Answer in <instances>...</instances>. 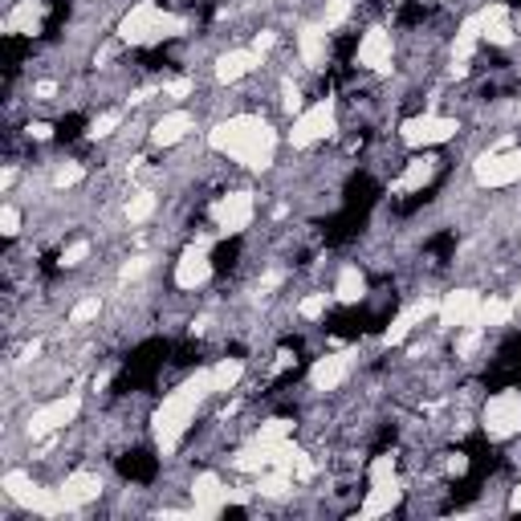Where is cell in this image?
Here are the masks:
<instances>
[{
  "label": "cell",
  "instance_id": "cell-1",
  "mask_svg": "<svg viewBox=\"0 0 521 521\" xmlns=\"http://www.w3.org/2000/svg\"><path fill=\"white\" fill-rule=\"evenodd\" d=\"M277 130L269 118L260 114H232V118L216 122L208 130V147L228 159H236L241 167L249 171H269L273 167V155H277Z\"/></svg>",
  "mask_w": 521,
  "mask_h": 521
},
{
  "label": "cell",
  "instance_id": "cell-2",
  "mask_svg": "<svg viewBox=\"0 0 521 521\" xmlns=\"http://www.w3.org/2000/svg\"><path fill=\"white\" fill-rule=\"evenodd\" d=\"M208 395H216V391H212V371H208V366H200V371L187 374L171 395H163V403L155 407V415H151L155 444H159L163 456H171L179 448V440L187 436V428L195 423V412H200V403Z\"/></svg>",
  "mask_w": 521,
  "mask_h": 521
},
{
  "label": "cell",
  "instance_id": "cell-3",
  "mask_svg": "<svg viewBox=\"0 0 521 521\" xmlns=\"http://www.w3.org/2000/svg\"><path fill=\"white\" fill-rule=\"evenodd\" d=\"M179 33H187V21L159 8L155 0H138L118 21V41H127V45H159V41H171Z\"/></svg>",
  "mask_w": 521,
  "mask_h": 521
},
{
  "label": "cell",
  "instance_id": "cell-4",
  "mask_svg": "<svg viewBox=\"0 0 521 521\" xmlns=\"http://www.w3.org/2000/svg\"><path fill=\"white\" fill-rule=\"evenodd\" d=\"M0 488H5L8 501H16L21 509L37 513V517H57V513H65L62 493H57V488H41L24 469H8L5 477H0Z\"/></svg>",
  "mask_w": 521,
  "mask_h": 521
},
{
  "label": "cell",
  "instance_id": "cell-5",
  "mask_svg": "<svg viewBox=\"0 0 521 521\" xmlns=\"http://www.w3.org/2000/svg\"><path fill=\"white\" fill-rule=\"evenodd\" d=\"M334 127H338V106H334V98H317L314 106H306L301 114H293L289 147L293 151H309L314 143L330 138Z\"/></svg>",
  "mask_w": 521,
  "mask_h": 521
},
{
  "label": "cell",
  "instance_id": "cell-6",
  "mask_svg": "<svg viewBox=\"0 0 521 521\" xmlns=\"http://www.w3.org/2000/svg\"><path fill=\"white\" fill-rule=\"evenodd\" d=\"M472 179H477L480 187H488V192L521 184V147L501 143V147H493V151H485L472 163Z\"/></svg>",
  "mask_w": 521,
  "mask_h": 521
},
{
  "label": "cell",
  "instance_id": "cell-7",
  "mask_svg": "<svg viewBox=\"0 0 521 521\" xmlns=\"http://www.w3.org/2000/svg\"><path fill=\"white\" fill-rule=\"evenodd\" d=\"M480 428H485V436L497 440V444L521 436V391L509 387V391L488 395V403L480 407Z\"/></svg>",
  "mask_w": 521,
  "mask_h": 521
},
{
  "label": "cell",
  "instance_id": "cell-8",
  "mask_svg": "<svg viewBox=\"0 0 521 521\" xmlns=\"http://www.w3.org/2000/svg\"><path fill=\"white\" fill-rule=\"evenodd\" d=\"M78 415H81V391H65V395L49 399V403H41L37 412L29 415L24 436H29V440H49V436H57L62 428H70Z\"/></svg>",
  "mask_w": 521,
  "mask_h": 521
},
{
  "label": "cell",
  "instance_id": "cell-9",
  "mask_svg": "<svg viewBox=\"0 0 521 521\" xmlns=\"http://www.w3.org/2000/svg\"><path fill=\"white\" fill-rule=\"evenodd\" d=\"M456 130H460L456 118L428 110V114L407 118L403 127H399V138H403V147H412V151H428V147H440V143H448V138H456Z\"/></svg>",
  "mask_w": 521,
  "mask_h": 521
},
{
  "label": "cell",
  "instance_id": "cell-10",
  "mask_svg": "<svg viewBox=\"0 0 521 521\" xmlns=\"http://www.w3.org/2000/svg\"><path fill=\"white\" fill-rule=\"evenodd\" d=\"M208 281H212V241H208V236H200V241H192L184 252H179L175 285L184 293H195V289H204Z\"/></svg>",
  "mask_w": 521,
  "mask_h": 521
},
{
  "label": "cell",
  "instance_id": "cell-11",
  "mask_svg": "<svg viewBox=\"0 0 521 521\" xmlns=\"http://www.w3.org/2000/svg\"><path fill=\"white\" fill-rule=\"evenodd\" d=\"M252 216H257V195L252 192H228V195H220L216 208H212V220H216L220 236H241L244 228L252 224Z\"/></svg>",
  "mask_w": 521,
  "mask_h": 521
},
{
  "label": "cell",
  "instance_id": "cell-12",
  "mask_svg": "<svg viewBox=\"0 0 521 521\" xmlns=\"http://www.w3.org/2000/svg\"><path fill=\"white\" fill-rule=\"evenodd\" d=\"M236 497H244V493H232L216 472H200V477L192 480V509H195V517H220V513L232 509Z\"/></svg>",
  "mask_w": 521,
  "mask_h": 521
},
{
  "label": "cell",
  "instance_id": "cell-13",
  "mask_svg": "<svg viewBox=\"0 0 521 521\" xmlns=\"http://www.w3.org/2000/svg\"><path fill=\"white\" fill-rule=\"evenodd\" d=\"M480 301L485 298H480L477 289H448L444 298H440V306H436V322L448 326V330H460V326L477 322Z\"/></svg>",
  "mask_w": 521,
  "mask_h": 521
},
{
  "label": "cell",
  "instance_id": "cell-14",
  "mask_svg": "<svg viewBox=\"0 0 521 521\" xmlns=\"http://www.w3.org/2000/svg\"><path fill=\"white\" fill-rule=\"evenodd\" d=\"M355 371V350H334V355H322L314 366H309V387L314 391H338L342 383Z\"/></svg>",
  "mask_w": 521,
  "mask_h": 521
},
{
  "label": "cell",
  "instance_id": "cell-15",
  "mask_svg": "<svg viewBox=\"0 0 521 521\" xmlns=\"http://www.w3.org/2000/svg\"><path fill=\"white\" fill-rule=\"evenodd\" d=\"M477 21H480V41L485 45H497V49H505V45H513L517 41V24H513V8L509 5H485L477 13Z\"/></svg>",
  "mask_w": 521,
  "mask_h": 521
},
{
  "label": "cell",
  "instance_id": "cell-16",
  "mask_svg": "<svg viewBox=\"0 0 521 521\" xmlns=\"http://www.w3.org/2000/svg\"><path fill=\"white\" fill-rule=\"evenodd\" d=\"M102 477H98L94 469H78V472H70V477L62 480V505H65V513H73V509H86L90 501H98L102 497Z\"/></svg>",
  "mask_w": 521,
  "mask_h": 521
},
{
  "label": "cell",
  "instance_id": "cell-17",
  "mask_svg": "<svg viewBox=\"0 0 521 521\" xmlns=\"http://www.w3.org/2000/svg\"><path fill=\"white\" fill-rule=\"evenodd\" d=\"M355 62L363 65V70L391 73V33H387V29H379V24H371V29L363 33V41H358Z\"/></svg>",
  "mask_w": 521,
  "mask_h": 521
},
{
  "label": "cell",
  "instance_id": "cell-18",
  "mask_svg": "<svg viewBox=\"0 0 521 521\" xmlns=\"http://www.w3.org/2000/svg\"><path fill=\"white\" fill-rule=\"evenodd\" d=\"M399 501H403V480H399V477L371 480L363 505H358V517H383V513H391Z\"/></svg>",
  "mask_w": 521,
  "mask_h": 521
},
{
  "label": "cell",
  "instance_id": "cell-19",
  "mask_svg": "<svg viewBox=\"0 0 521 521\" xmlns=\"http://www.w3.org/2000/svg\"><path fill=\"white\" fill-rule=\"evenodd\" d=\"M298 57L306 70L322 73L326 62H330V37H326L322 24H301L298 29Z\"/></svg>",
  "mask_w": 521,
  "mask_h": 521
},
{
  "label": "cell",
  "instance_id": "cell-20",
  "mask_svg": "<svg viewBox=\"0 0 521 521\" xmlns=\"http://www.w3.org/2000/svg\"><path fill=\"white\" fill-rule=\"evenodd\" d=\"M436 306H440V301H431V298H423V301H415V306H407L403 314H399L395 322L387 326V334H383V342H387V346H399V342H403L407 334H415V330H420V326L428 322V317H436Z\"/></svg>",
  "mask_w": 521,
  "mask_h": 521
},
{
  "label": "cell",
  "instance_id": "cell-21",
  "mask_svg": "<svg viewBox=\"0 0 521 521\" xmlns=\"http://www.w3.org/2000/svg\"><path fill=\"white\" fill-rule=\"evenodd\" d=\"M257 65H260V53H257V49H228V53L216 57V70H212V73H216L220 86H232V81L249 78Z\"/></svg>",
  "mask_w": 521,
  "mask_h": 521
},
{
  "label": "cell",
  "instance_id": "cell-22",
  "mask_svg": "<svg viewBox=\"0 0 521 521\" xmlns=\"http://www.w3.org/2000/svg\"><path fill=\"white\" fill-rule=\"evenodd\" d=\"M192 127H195L192 110H167L163 118L151 122V143L155 147H175V143H184V138L192 135Z\"/></svg>",
  "mask_w": 521,
  "mask_h": 521
},
{
  "label": "cell",
  "instance_id": "cell-23",
  "mask_svg": "<svg viewBox=\"0 0 521 521\" xmlns=\"http://www.w3.org/2000/svg\"><path fill=\"white\" fill-rule=\"evenodd\" d=\"M436 163L440 159H431V155H415V159H407L403 175L391 184V192H395V195H412V192H420V187H428L431 175H436Z\"/></svg>",
  "mask_w": 521,
  "mask_h": 521
},
{
  "label": "cell",
  "instance_id": "cell-24",
  "mask_svg": "<svg viewBox=\"0 0 521 521\" xmlns=\"http://www.w3.org/2000/svg\"><path fill=\"white\" fill-rule=\"evenodd\" d=\"M334 298L342 301V306H358V301L366 298V277L358 265H342L338 277H334Z\"/></svg>",
  "mask_w": 521,
  "mask_h": 521
},
{
  "label": "cell",
  "instance_id": "cell-25",
  "mask_svg": "<svg viewBox=\"0 0 521 521\" xmlns=\"http://www.w3.org/2000/svg\"><path fill=\"white\" fill-rule=\"evenodd\" d=\"M513 298H497V293H488L485 301H480V314H477V326H485V330H501V326L513 322Z\"/></svg>",
  "mask_w": 521,
  "mask_h": 521
},
{
  "label": "cell",
  "instance_id": "cell-26",
  "mask_svg": "<svg viewBox=\"0 0 521 521\" xmlns=\"http://www.w3.org/2000/svg\"><path fill=\"white\" fill-rule=\"evenodd\" d=\"M208 371H212V391H216V395L236 391V383L244 379V363H241V358H220V363L208 366Z\"/></svg>",
  "mask_w": 521,
  "mask_h": 521
},
{
  "label": "cell",
  "instance_id": "cell-27",
  "mask_svg": "<svg viewBox=\"0 0 521 521\" xmlns=\"http://www.w3.org/2000/svg\"><path fill=\"white\" fill-rule=\"evenodd\" d=\"M37 21H41V5L37 0H21V5L5 16V33H33Z\"/></svg>",
  "mask_w": 521,
  "mask_h": 521
},
{
  "label": "cell",
  "instance_id": "cell-28",
  "mask_svg": "<svg viewBox=\"0 0 521 521\" xmlns=\"http://www.w3.org/2000/svg\"><path fill=\"white\" fill-rule=\"evenodd\" d=\"M155 208H159V195H155V192H135L127 200V208H122V216H127V224H147V220L155 216Z\"/></svg>",
  "mask_w": 521,
  "mask_h": 521
},
{
  "label": "cell",
  "instance_id": "cell-29",
  "mask_svg": "<svg viewBox=\"0 0 521 521\" xmlns=\"http://www.w3.org/2000/svg\"><path fill=\"white\" fill-rule=\"evenodd\" d=\"M118 127H122V110H106V114H98V118L90 122L86 135H90V138H110Z\"/></svg>",
  "mask_w": 521,
  "mask_h": 521
},
{
  "label": "cell",
  "instance_id": "cell-30",
  "mask_svg": "<svg viewBox=\"0 0 521 521\" xmlns=\"http://www.w3.org/2000/svg\"><path fill=\"white\" fill-rule=\"evenodd\" d=\"M350 5H355V0H326V13H322V21H317V24H322L326 33L338 29V24L350 16Z\"/></svg>",
  "mask_w": 521,
  "mask_h": 521
},
{
  "label": "cell",
  "instance_id": "cell-31",
  "mask_svg": "<svg viewBox=\"0 0 521 521\" xmlns=\"http://www.w3.org/2000/svg\"><path fill=\"white\" fill-rule=\"evenodd\" d=\"M98 314H102V301H98V293H94V298H81L78 306L70 309V326H86V322H94Z\"/></svg>",
  "mask_w": 521,
  "mask_h": 521
},
{
  "label": "cell",
  "instance_id": "cell-32",
  "mask_svg": "<svg viewBox=\"0 0 521 521\" xmlns=\"http://www.w3.org/2000/svg\"><path fill=\"white\" fill-rule=\"evenodd\" d=\"M326 306H330V298H326V293H309V298H301L298 314L306 317V322H317V317L326 314Z\"/></svg>",
  "mask_w": 521,
  "mask_h": 521
},
{
  "label": "cell",
  "instance_id": "cell-33",
  "mask_svg": "<svg viewBox=\"0 0 521 521\" xmlns=\"http://www.w3.org/2000/svg\"><path fill=\"white\" fill-rule=\"evenodd\" d=\"M86 257H90V241H70V244L62 249V265H65V269H78Z\"/></svg>",
  "mask_w": 521,
  "mask_h": 521
},
{
  "label": "cell",
  "instance_id": "cell-34",
  "mask_svg": "<svg viewBox=\"0 0 521 521\" xmlns=\"http://www.w3.org/2000/svg\"><path fill=\"white\" fill-rule=\"evenodd\" d=\"M81 175H86V167H81V163H65V167H57L53 187H73V184H81Z\"/></svg>",
  "mask_w": 521,
  "mask_h": 521
},
{
  "label": "cell",
  "instance_id": "cell-35",
  "mask_svg": "<svg viewBox=\"0 0 521 521\" xmlns=\"http://www.w3.org/2000/svg\"><path fill=\"white\" fill-rule=\"evenodd\" d=\"M0 232L5 236L21 232V208H16V204H5V208H0Z\"/></svg>",
  "mask_w": 521,
  "mask_h": 521
},
{
  "label": "cell",
  "instance_id": "cell-36",
  "mask_svg": "<svg viewBox=\"0 0 521 521\" xmlns=\"http://www.w3.org/2000/svg\"><path fill=\"white\" fill-rule=\"evenodd\" d=\"M192 90H195L192 78H171V81H163V86H159V94H167V98H187Z\"/></svg>",
  "mask_w": 521,
  "mask_h": 521
},
{
  "label": "cell",
  "instance_id": "cell-37",
  "mask_svg": "<svg viewBox=\"0 0 521 521\" xmlns=\"http://www.w3.org/2000/svg\"><path fill=\"white\" fill-rule=\"evenodd\" d=\"M281 106L289 114H301V90L293 86V81H285V86H281Z\"/></svg>",
  "mask_w": 521,
  "mask_h": 521
},
{
  "label": "cell",
  "instance_id": "cell-38",
  "mask_svg": "<svg viewBox=\"0 0 521 521\" xmlns=\"http://www.w3.org/2000/svg\"><path fill=\"white\" fill-rule=\"evenodd\" d=\"M147 269H151V257H130L127 265H122V281H130V277L147 273Z\"/></svg>",
  "mask_w": 521,
  "mask_h": 521
},
{
  "label": "cell",
  "instance_id": "cell-39",
  "mask_svg": "<svg viewBox=\"0 0 521 521\" xmlns=\"http://www.w3.org/2000/svg\"><path fill=\"white\" fill-rule=\"evenodd\" d=\"M57 94V81H33V98H41V102H45V98H53Z\"/></svg>",
  "mask_w": 521,
  "mask_h": 521
},
{
  "label": "cell",
  "instance_id": "cell-40",
  "mask_svg": "<svg viewBox=\"0 0 521 521\" xmlns=\"http://www.w3.org/2000/svg\"><path fill=\"white\" fill-rule=\"evenodd\" d=\"M273 41H277L273 33H257V41H252V49H257V53H265V49L273 45Z\"/></svg>",
  "mask_w": 521,
  "mask_h": 521
},
{
  "label": "cell",
  "instance_id": "cell-41",
  "mask_svg": "<svg viewBox=\"0 0 521 521\" xmlns=\"http://www.w3.org/2000/svg\"><path fill=\"white\" fill-rule=\"evenodd\" d=\"M509 513H521V480L509 488Z\"/></svg>",
  "mask_w": 521,
  "mask_h": 521
},
{
  "label": "cell",
  "instance_id": "cell-42",
  "mask_svg": "<svg viewBox=\"0 0 521 521\" xmlns=\"http://www.w3.org/2000/svg\"><path fill=\"white\" fill-rule=\"evenodd\" d=\"M29 135H33V138H49V135H53V127H49V122H33Z\"/></svg>",
  "mask_w": 521,
  "mask_h": 521
},
{
  "label": "cell",
  "instance_id": "cell-43",
  "mask_svg": "<svg viewBox=\"0 0 521 521\" xmlns=\"http://www.w3.org/2000/svg\"><path fill=\"white\" fill-rule=\"evenodd\" d=\"M513 306L521 309V285H517V289H513Z\"/></svg>",
  "mask_w": 521,
  "mask_h": 521
},
{
  "label": "cell",
  "instance_id": "cell-44",
  "mask_svg": "<svg viewBox=\"0 0 521 521\" xmlns=\"http://www.w3.org/2000/svg\"><path fill=\"white\" fill-rule=\"evenodd\" d=\"M513 24H517V37H521V13H513Z\"/></svg>",
  "mask_w": 521,
  "mask_h": 521
}]
</instances>
